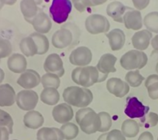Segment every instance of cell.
Here are the masks:
<instances>
[{
	"label": "cell",
	"mask_w": 158,
	"mask_h": 140,
	"mask_svg": "<svg viewBox=\"0 0 158 140\" xmlns=\"http://www.w3.org/2000/svg\"><path fill=\"white\" fill-rule=\"evenodd\" d=\"M9 134L10 133L7 128L0 126V140H8Z\"/></svg>",
	"instance_id": "obj_43"
},
{
	"label": "cell",
	"mask_w": 158,
	"mask_h": 140,
	"mask_svg": "<svg viewBox=\"0 0 158 140\" xmlns=\"http://www.w3.org/2000/svg\"><path fill=\"white\" fill-rule=\"evenodd\" d=\"M126 102L124 113L131 119H142L144 117L150 110L148 106L143 105L141 101L136 97H128Z\"/></svg>",
	"instance_id": "obj_7"
},
{
	"label": "cell",
	"mask_w": 158,
	"mask_h": 140,
	"mask_svg": "<svg viewBox=\"0 0 158 140\" xmlns=\"http://www.w3.org/2000/svg\"><path fill=\"white\" fill-rule=\"evenodd\" d=\"M5 4V0H0V10L2 9V7L4 6Z\"/></svg>",
	"instance_id": "obj_51"
},
{
	"label": "cell",
	"mask_w": 158,
	"mask_h": 140,
	"mask_svg": "<svg viewBox=\"0 0 158 140\" xmlns=\"http://www.w3.org/2000/svg\"><path fill=\"white\" fill-rule=\"evenodd\" d=\"M24 125L29 129L36 130L41 127L44 124V117L41 113L37 111H30L24 115L23 118Z\"/></svg>",
	"instance_id": "obj_25"
},
{
	"label": "cell",
	"mask_w": 158,
	"mask_h": 140,
	"mask_svg": "<svg viewBox=\"0 0 158 140\" xmlns=\"http://www.w3.org/2000/svg\"><path fill=\"white\" fill-rule=\"evenodd\" d=\"M158 124V115L155 112H148L147 115L140 119L139 125L145 128L155 127Z\"/></svg>",
	"instance_id": "obj_35"
},
{
	"label": "cell",
	"mask_w": 158,
	"mask_h": 140,
	"mask_svg": "<svg viewBox=\"0 0 158 140\" xmlns=\"http://www.w3.org/2000/svg\"><path fill=\"white\" fill-rule=\"evenodd\" d=\"M14 88L8 84L0 85V107H11L16 102Z\"/></svg>",
	"instance_id": "obj_21"
},
{
	"label": "cell",
	"mask_w": 158,
	"mask_h": 140,
	"mask_svg": "<svg viewBox=\"0 0 158 140\" xmlns=\"http://www.w3.org/2000/svg\"><path fill=\"white\" fill-rule=\"evenodd\" d=\"M92 60V52L87 47L80 46L72 51L69 56L70 63L77 66H86Z\"/></svg>",
	"instance_id": "obj_9"
},
{
	"label": "cell",
	"mask_w": 158,
	"mask_h": 140,
	"mask_svg": "<svg viewBox=\"0 0 158 140\" xmlns=\"http://www.w3.org/2000/svg\"><path fill=\"white\" fill-rule=\"evenodd\" d=\"M156 82H158V75L156 74H153V75H150L148 76V78L145 80V87L148 88V86L151 85L152 84L156 83Z\"/></svg>",
	"instance_id": "obj_42"
},
{
	"label": "cell",
	"mask_w": 158,
	"mask_h": 140,
	"mask_svg": "<svg viewBox=\"0 0 158 140\" xmlns=\"http://www.w3.org/2000/svg\"><path fill=\"white\" fill-rule=\"evenodd\" d=\"M17 0H5V4L7 5H13L16 3Z\"/></svg>",
	"instance_id": "obj_48"
},
{
	"label": "cell",
	"mask_w": 158,
	"mask_h": 140,
	"mask_svg": "<svg viewBox=\"0 0 158 140\" xmlns=\"http://www.w3.org/2000/svg\"><path fill=\"white\" fill-rule=\"evenodd\" d=\"M19 47L20 50L26 56H35V54H38V48L35 43L34 39L30 35L28 37L23 38L21 40Z\"/></svg>",
	"instance_id": "obj_27"
},
{
	"label": "cell",
	"mask_w": 158,
	"mask_h": 140,
	"mask_svg": "<svg viewBox=\"0 0 158 140\" xmlns=\"http://www.w3.org/2000/svg\"><path fill=\"white\" fill-rule=\"evenodd\" d=\"M144 80L145 78L141 75L139 70L128 71L125 76V81L132 88H137L140 86Z\"/></svg>",
	"instance_id": "obj_31"
},
{
	"label": "cell",
	"mask_w": 158,
	"mask_h": 140,
	"mask_svg": "<svg viewBox=\"0 0 158 140\" xmlns=\"http://www.w3.org/2000/svg\"><path fill=\"white\" fill-rule=\"evenodd\" d=\"M147 88H148V93L149 98H152V100L158 99V82L152 84Z\"/></svg>",
	"instance_id": "obj_40"
},
{
	"label": "cell",
	"mask_w": 158,
	"mask_h": 140,
	"mask_svg": "<svg viewBox=\"0 0 158 140\" xmlns=\"http://www.w3.org/2000/svg\"><path fill=\"white\" fill-rule=\"evenodd\" d=\"M128 7L124 6L121 2L113 1L109 3L106 7V12L114 21L123 23V17Z\"/></svg>",
	"instance_id": "obj_22"
},
{
	"label": "cell",
	"mask_w": 158,
	"mask_h": 140,
	"mask_svg": "<svg viewBox=\"0 0 158 140\" xmlns=\"http://www.w3.org/2000/svg\"><path fill=\"white\" fill-rule=\"evenodd\" d=\"M63 97L65 103L76 107H86L93 101V94L87 88L70 86L64 90Z\"/></svg>",
	"instance_id": "obj_2"
},
{
	"label": "cell",
	"mask_w": 158,
	"mask_h": 140,
	"mask_svg": "<svg viewBox=\"0 0 158 140\" xmlns=\"http://www.w3.org/2000/svg\"><path fill=\"white\" fill-rule=\"evenodd\" d=\"M107 77L108 75L101 74L96 66H77L72 72L73 81L84 88H89L96 83H101Z\"/></svg>",
	"instance_id": "obj_1"
},
{
	"label": "cell",
	"mask_w": 158,
	"mask_h": 140,
	"mask_svg": "<svg viewBox=\"0 0 158 140\" xmlns=\"http://www.w3.org/2000/svg\"><path fill=\"white\" fill-rule=\"evenodd\" d=\"M109 39L110 47L113 51L120 50L125 44L126 36L124 32L120 29H114L106 34Z\"/></svg>",
	"instance_id": "obj_19"
},
{
	"label": "cell",
	"mask_w": 158,
	"mask_h": 140,
	"mask_svg": "<svg viewBox=\"0 0 158 140\" xmlns=\"http://www.w3.org/2000/svg\"><path fill=\"white\" fill-rule=\"evenodd\" d=\"M151 58L158 61V50H155V49L153 50L152 54H151Z\"/></svg>",
	"instance_id": "obj_47"
},
{
	"label": "cell",
	"mask_w": 158,
	"mask_h": 140,
	"mask_svg": "<svg viewBox=\"0 0 158 140\" xmlns=\"http://www.w3.org/2000/svg\"><path fill=\"white\" fill-rule=\"evenodd\" d=\"M106 140H126L125 136L122 134L120 130H112L109 133H106Z\"/></svg>",
	"instance_id": "obj_39"
},
{
	"label": "cell",
	"mask_w": 158,
	"mask_h": 140,
	"mask_svg": "<svg viewBox=\"0 0 158 140\" xmlns=\"http://www.w3.org/2000/svg\"><path fill=\"white\" fill-rule=\"evenodd\" d=\"M98 115L101 120V125H100L98 131L102 133L107 132L108 130H110L112 125V119H111L110 115L106 111H101L98 113Z\"/></svg>",
	"instance_id": "obj_34"
},
{
	"label": "cell",
	"mask_w": 158,
	"mask_h": 140,
	"mask_svg": "<svg viewBox=\"0 0 158 140\" xmlns=\"http://www.w3.org/2000/svg\"><path fill=\"white\" fill-rule=\"evenodd\" d=\"M31 25L35 32L40 34H47L52 28L51 19L44 12H39L32 20Z\"/></svg>",
	"instance_id": "obj_16"
},
{
	"label": "cell",
	"mask_w": 158,
	"mask_h": 140,
	"mask_svg": "<svg viewBox=\"0 0 158 140\" xmlns=\"http://www.w3.org/2000/svg\"><path fill=\"white\" fill-rule=\"evenodd\" d=\"M7 67L14 73H23L27 70V61L24 55L13 53L7 59Z\"/></svg>",
	"instance_id": "obj_20"
},
{
	"label": "cell",
	"mask_w": 158,
	"mask_h": 140,
	"mask_svg": "<svg viewBox=\"0 0 158 140\" xmlns=\"http://www.w3.org/2000/svg\"><path fill=\"white\" fill-rule=\"evenodd\" d=\"M44 69L46 73L56 74L59 77L64 75V63L59 54L51 53L47 56L44 63Z\"/></svg>",
	"instance_id": "obj_13"
},
{
	"label": "cell",
	"mask_w": 158,
	"mask_h": 140,
	"mask_svg": "<svg viewBox=\"0 0 158 140\" xmlns=\"http://www.w3.org/2000/svg\"><path fill=\"white\" fill-rule=\"evenodd\" d=\"M90 2H91V4L92 7H95V6H98V5H101L105 3L106 1H108V0H89Z\"/></svg>",
	"instance_id": "obj_46"
},
{
	"label": "cell",
	"mask_w": 158,
	"mask_h": 140,
	"mask_svg": "<svg viewBox=\"0 0 158 140\" xmlns=\"http://www.w3.org/2000/svg\"><path fill=\"white\" fill-rule=\"evenodd\" d=\"M52 44L56 49H64L71 45L73 41V34L71 29L62 25L59 29L54 32L52 35Z\"/></svg>",
	"instance_id": "obj_10"
},
{
	"label": "cell",
	"mask_w": 158,
	"mask_h": 140,
	"mask_svg": "<svg viewBox=\"0 0 158 140\" xmlns=\"http://www.w3.org/2000/svg\"><path fill=\"white\" fill-rule=\"evenodd\" d=\"M0 126L7 128L9 131L10 134H12V128H13V120L12 116L3 110L0 109Z\"/></svg>",
	"instance_id": "obj_36"
},
{
	"label": "cell",
	"mask_w": 158,
	"mask_h": 140,
	"mask_svg": "<svg viewBox=\"0 0 158 140\" xmlns=\"http://www.w3.org/2000/svg\"><path fill=\"white\" fill-rule=\"evenodd\" d=\"M139 130H140L139 124L132 119L124 120L121 126V132L127 138L136 137L139 132Z\"/></svg>",
	"instance_id": "obj_28"
},
{
	"label": "cell",
	"mask_w": 158,
	"mask_h": 140,
	"mask_svg": "<svg viewBox=\"0 0 158 140\" xmlns=\"http://www.w3.org/2000/svg\"><path fill=\"white\" fill-rule=\"evenodd\" d=\"M3 79H4V71L0 68V84L2 83Z\"/></svg>",
	"instance_id": "obj_49"
},
{
	"label": "cell",
	"mask_w": 158,
	"mask_h": 140,
	"mask_svg": "<svg viewBox=\"0 0 158 140\" xmlns=\"http://www.w3.org/2000/svg\"><path fill=\"white\" fill-rule=\"evenodd\" d=\"M39 100V96L36 92L31 89H24L20 91L17 94L16 103L18 107L23 111H32L35 107Z\"/></svg>",
	"instance_id": "obj_8"
},
{
	"label": "cell",
	"mask_w": 158,
	"mask_h": 140,
	"mask_svg": "<svg viewBox=\"0 0 158 140\" xmlns=\"http://www.w3.org/2000/svg\"><path fill=\"white\" fill-rule=\"evenodd\" d=\"M148 61L147 54L143 51L133 49L121 56L120 65L128 71L140 70L147 65Z\"/></svg>",
	"instance_id": "obj_4"
},
{
	"label": "cell",
	"mask_w": 158,
	"mask_h": 140,
	"mask_svg": "<svg viewBox=\"0 0 158 140\" xmlns=\"http://www.w3.org/2000/svg\"><path fill=\"white\" fill-rule=\"evenodd\" d=\"M85 27L91 34H98L109 31L110 25L106 17L101 14H91L86 17Z\"/></svg>",
	"instance_id": "obj_6"
},
{
	"label": "cell",
	"mask_w": 158,
	"mask_h": 140,
	"mask_svg": "<svg viewBox=\"0 0 158 140\" xmlns=\"http://www.w3.org/2000/svg\"><path fill=\"white\" fill-rule=\"evenodd\" d=\"M152 39V34L148 29L138 30L132 37V44L134 49L139 51H143L148 48Z\"/></svg>",
	"instance_id": "obj_17"
},
{
	"label": "cell",
	"mask_w": 158,
	"mask_h": 140,
	"mask_svg": "<svg viewBox=\"0 0 158 140\" xmlns=\"http://www.w3.org/2000/svg\"><path fill=\"white\" fill-rule=\"evenodd\" d=\"M111 1H112V0H111ZM114 1H116V0H114Z\"/></svg>",
	"instance_id": "obj_54"
},
{
	"label": "cell",
	"mask_w": 158,
	"mask_h": 140,
	"mask_svg": "<svg viewBox=\"0 0 158 140\" xmlns=\"http://www.w3.org/2000/svg\"><path fill=\"white\" fill-rule=\"evenodd\" d=\"M138 140H154V137L152 133L149 131H145L143 134H141Z\"/></svg>",
	"instance_id": "obj_44"
},
{
	"label": "cell",
	"mask_w": 158,
	"mask_h": 140,
	"mask_svg": "<svg viewBox=\"0 0 158 140\" xmlns=\"http://www.w3.org/2000/svg\"><path fill=\"white\" fill-rule=\"evenodd\" d=\"M17 82L25 89H31L41 83V78L38 72L31 69H27V71L22 73L19 78L17 79Z\"/></svg>",
	"instance_id": "obj_12"
},
{
	"label": "cell",
	"mask_w": 158,
	"mask_h": 140,
	"mask_svg": "<svg viewBox=\"0 0 158 140\" xmlns=\"http://www.w3.org/2000/svg\"><path fill=\"white\" fill-rule=\"evenodd\" d=\"M12 140H17V139H12Z\"/></svg>",
	"instance_id": "obj_55"
},
{
	"label": "cell",
	"mask_w": 158,
	"mask_h": 140,
	"mask_svg": "<svg viewBox=\"0 0 158 140\" xmlns=\"http://www.w3.org/2000/svg\"><path fill=\"white\" fill-rule=\"evenodd\" d=\"M157 140H158V137H157Z\"/></svg>",
	"instance_id": "obj_56"
},
{
	"label": "cell",
	"mask_w": 158,
	"mask_h": 140,
	"mask_svg": "<svg viewBox=\"0 0 158 140\" xmlns=\"http://www.w3.org/2000/svg\"><path fill=\"white\" fill-rule=\"evenodd\" d=\"M156 73H157L158 75V61L156 62Z\"/></svg>",
	"instance_id": "obj_53"
},
{
	"label": "cell",
	"mask_w": 158,
	"mask_h": 140,
	"mask_svg": "<svg viewBox=\"0 0 158 140\" xmlns=\"http://www.w3.org/2000/svg\"><path fill=\"white\" fill-rule=\"evenodd\" d=\"M77 11L82 12L92 7L89 0H70Z\"/></svg>",
	"instance_id": "obj_38"
},
{
	"label": "cell",
	"mask_w": 158,
	"mask_h": 140,
	"mask_svg": "<svg viewBox=\"0 0 158 140\" xmlns=\"http://www.w3.org/2000/svg\"><path fill=\"white\" fill-rule=\"evenodd\" d=\"M37 140H64V136L60 129L43 127L37 132Z\"/></svg>",
	"instance_id": "obj_23"
},
{
	"label": "cell",
	"mask_w": 158,
	"mask_h": 140,
	"mask_svg": "<svg viewBox=\"0 0 158 140\" xmlns=\"http://www.w3.org/2000/svg\"><path fill=\"white\" fill-rule=\"evenodd\" d=\"M35 2H36L37 3V5H39V4H40V3H41L42 2V1H43V0H34Z\"/></svg>",
	"instance_id": "obj_52"
},
{
	"label": "cell",
	"mask_w": 158,
	"mask_h": 140,
	"mask_svg": "<svg viewBox=\"0 0 158 140\" xmlns=\"http://www.w3.org/2000/svg\"><path fill=\"white\" fill-rule=\"evenodd\" d=\"M117 61V58L111 53H105L101 56L98 63L96 65V68L101 74L108 75L111 72H115L116 68L114 65Z\"/></svg>",
	"instance_id": "obj_18"
},
{
	"label": "cell",
	"mask_w": 158,
	"mask_h": 140,
	"mask_svg": "<svg viewBox=\"0 0 158 140\" xmlns=\"http://www.w3.org/2000/svg\"><path fill=\"white\" fill-rule=\"evenodd\" d=\"M60 77L54 73H46L41 77V84L44 88H58L60 86Z\"/></svg>",
	"instance_id": "obj_32"
},
{
	"label": "cell",
	"mask_w": 158,
	"mask_h": 140,
	"mask_svg": "<svg viewBox=\"0 0 158 140\" xmlns=\"http://www.w3.org/2000/svg\"><path fill=\"white\" fill-rule=\"evenodd\" d=\"M132 2L136 9L140 11V10L145 9L146 7H148L150 0H132Z\"/></svg>",
	"instance_id": "obj_41"
},
{
	"label": "cell",
	"mask_w": 158,
	"mask_h": 140,
	"mask_svg": "<svg viewBox=\"0 0 158 140\" xmlns=\"http://www.w3.org/2000/svg\"><path fill=\"white\" fill-rule=\"evenodd\" d=\"M12 52V44L8 39L0 38V59L10 56Z\"/></svg>",
	"instance_id": "obj_37"
},
{
	"label": "cell",
	"mask_w": 158,
	"mask_h": 140,
	"mask_svg": "<svg viewBox=\"0 0 158 140\" xmlns=\"http://www.w3.org/2000/svg\"><path fill=\"white\" fill-rule=\"evenodd\" d=\"M52 115L54 120L59 124H65L69 122L73 117V110L68 103H61L55 106L52 111Z\"/></svg>",
	"instance_id": "obj_14"
},
{
	"label": "cell",
	"mask_w": 158,
	"mask_h": 140,
	"mask_svg": "<svg viewBox=\"0 0 158 140\" xmlns=\"http://www.w3.org/2000/svg\"><path fill=\"white\" fill-rule=\"evenodd\" d=\"M123 23L127 29L139 30L143 25V20L140 11L128 7V9L123 17Z\"/></svg>",
	"instance_id": "obj_11"
},
{
	"label": "cell",
	"mask_w": 158,
	"mask_h": 140,
	"mask_svg": "<svg viewBox=\"0 0 158 140\" xmlns=\"http://www.w3.org/2000/svg\"><path fill=\"white\" fill-rule=\"evenodd\" d=\"M152 46L155 50H158V34L152 39Z\"/></svg>",
	"instance_id": "obj_45"
},
{
	"label": "cell",
	"mask_w": 158,
	"mask_h": 140,
	"mask_svg": "<svg viewBox=\"0 0 158 140\" xmlns=\"http://www.w3.org/2000/svg\"><path fill=\"white\" fill-rule=\"evenodd\" d=\"M60 130L64 134V139L71 140L73 139L79 134V129L75 124L71 122L65 123L62 125Z\"/></svg>",
	"instance_id": "obj_33"
},
{
	"label": "cell",
	"mask_w": 158,
	"mask_h": 140,
	"mask_svg": "<svg viewBox=\"0 0 158 140\" xmlns=\"http://www.w3.org/2000/svg\"><path fill=\"white\" fill-rule=\"evenodd\" d=\"M73 8L70 0H53L49 7V14L54 22L62 24L66 21Z\"/></svg>",
	"instance_id": "obj_5"
},
{
	"label": "cell",
	"mask_w": 158,
	"mask_h": 140,
	"mask_svg": "<svg viewBox=\"0 0 158 140\" xmlns=\"http://www.w3.org/2000/svg\"><path fill=\"white\" fill-rule=\"evenodd\" d=\"M106 134H102L98 138V139L97 140H106Z\"/></svg>",
	"instance_id": "obj_50"
},
{
	"label": "cell",
	"mask_w": 158,
	"mask_h": 140,
	"mask_svg": "<svg viewBox=\"0 0 158 140\" xmlns=\"http://www.w3.org/2000/svg\"><path fill=\"white\" fill-rule=\"evenodd\" d=\"M20 9L25 20L29 23H31L32 20L39 12L37 3L34 0H22L20 4Z\"/></svg>",
	"instance_id": "obj_24"
},
{
	"label": "cell",
	"mask_w": 158,
	"mask_h": 140,
	"mask_svg": "<svg viewBox=\"0 0 158 140\" xmlns=\"http://www.w3.org/2000/svg\"><path fill=\"white\" fill-rule=\"evenodd\" d=\"M30 36L34 39L35 43L38 48V55H43L46 53L49 48V39L44 34H40L38 32H33Z\"/></svg>",
	"instance_id": "obj_29"
},
{
	"label": "cell",
	"mask_w": 158,
	"mask_h": 140,
	"mask_svg": "<svg viewBox=\"0 0 158 140\" xmlns=\"http://www.w3.org/2000/svg\"><path fill=\"white\" fill-rule=\"evenodd\" d=\"M107 90L117 98H123L129 92L130 87L126 81H123L121 79L114 78L109 79L106 83Z\"/></svg>",
	"instance_id": "obj_15"
},
{
	"label": "cell",
	"mask_w": 158,
	"mask_h": 140,
	"mask_svg": "<svg viewBox=\"0 0 158 140\" xmlns=\"http://www.w3.org/2000/svg\"><path fill=\"white\" fill-rule=\"evenodd\" d=\"M143 24L148 30L158 34V12L148 13L143 18Z\"/></svg>",
	"instance_id": "obj_30"
},
{
	"label": "cell",
	"mask_w": 158,
	"mask_h": 140,
	"mask_svg": "<svg viewBox=\"0 0 158 140\" xmlns=\"http://www.w3.org/2000/svg\"><path fill=\"white\" fill-rule=\"evenodd\" d=\"M76 121L81 131L86 134H91L97 132L101 125L100 116L90 107L79 109L76 113Z\"/></svg>",
	"instance_id": "obj_3"
},
{
	"label": "cell",
	"mask_w": 158,
	"mask_h": 140,
	"mask_svg": "<svg viewBox=\"0 0 158 140\" xmlns=\"http://www.w3.org/2000/svg\"><path fill=\"white\" fill-rule=\"evenodd\" d=\"M60 99L59 93L57 88H44L40 93V100L43 103L49 106L56 105Z\"/></svg>",
	"instance_id": "obj_26"
}]
</instances>
